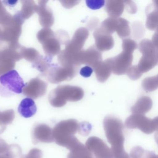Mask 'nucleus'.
<instances>
[{
    "instance_id": "nucleus-26",
    "label": "nucleus",
    "mask_w": 158,
    "mask_h": 158,
    "mask_svg": "<svg viewBox=\"0 0 158 158\" xmlns=\"http://www.w3.org/2000/svg\"><path fill=\"white\" fill-rule=\"evenodd\" d=\"M124 9L125 8L127 11L131 14H134L137 11V6L134 2L131 1H124Z\"/></svg>"
},
{
    "instance_id": "nucleus-16",
    "label": "nucleus",
    "mask_w": 158,
    "mask_h": 158,
    "mask_svg": "<svg viewBox=\"0 0 158 158\" xmlns=\"http://www.w3.org/2000/svg\"><path fill=\"white\" fill-rule=\"evenodd\" d=\"M105 10L110 17L119 18L124 10L123 1H107L105 4Z\"/></svg>"
},
{
    "instance_id": "nucleus-25",
    "label": "nucleus",
    "mask_w": 158,
    "mask_h": 158,
    "mask_svg": "<svg viewBox=\"0 0 158 158\" xmlns=\"http://www.w3.org/2000/svg\"><path fill=\"white\" fill-rule=\"evenodd\" d=\"M138 26L137 27L136 24V23L134 24L133 26V30H134V34L135 35V38L136 39V37L137 35L138 34V38H140L141 37L144 36V33H145V31H144V27H143L142 24L140 23H138Z\"/></svg>"
},
{
    "instance_id": "nucleus-23",
    "label": "nucleus",
    "mask_w": 158,
    "mask_h": 158,
    "mask_svg": "<svg viewBox=\"0 0 158 158\" xmlns=\"http://www.w3.org/2000/svg\"><path fill=\"white\" fill-rule=\"evenodd\" d=\"M126 73L129 78L132 80H136L139 79L142 75L137 65L130 66L127 70Z\"/></svg>"
},
{
    "instance_id": "nucleus-22",
    "label": "nucleus",
    "mask_w": 158,
    "mask_h": 158,
    "mask_svg": "<svg viewBox=\"0 0 158 158\" xmlns=\"http://www.w3.org/2000/svg\"><path fill=\"white\" fill-rule=\"evenodd\" d=\"M122 48L123 51L133 54L134 51L137 48V44L133 40L125 39L123 40Z\"/></svg>"
},
{
    "instance_id": "nucleus-3",
    "label": "nucleus",
    "mask_w": 158,
    "mask_h": 158,
    "mask_svg": "<svg viewBox=\"0 0 158 158\" xmlns=\"http://www.w3.org/2000/svg\"><path fill=\"white\" fill-rule=\"evenodd\" d=\"M80 123L74 119H70L61 122L57 127L59 143L70 150L77 144L79 140L75 135L79 131Z\"/></svg>"
},
{
    "instance_id": "nucleus-7",
    "label": "nucleus",
    "mask_w": 158,
    "mask_h": 158,
    "mask_svg": "<svg viewBox=\"0 0 158 158\" xmlns=\"http://www.w3.org/2000/svg\"><path fill=\"white\" fill-rule=\"evenodd\" d=\"M85 146L96 158H114L111 149L98 137H90L86 142Z\"/></svg>"
},
{
    "instance_id": "nucleus-19",
    "label": "nucleus",
    "mask_w": 158,
    "mask_h": 158,
    "mask_svg": "<svg viewBox=\"0 0 158 158\" xmlns=\"http://www.w3.org/2000/svg\"><path fill=\"white\" fill-rule=\"evenodd\" d=\"M129 156L130 158H158V155L154 152L146 150L139 146L132 148Z\"/></svg>"
},
{
    "instance_id": "nucleus-28",
    "label": "nucleus",
    "mask_w": 158,
    "mask_h": 158,
    "mask_svg": "<svg viewBox=\"0 0 158 158\" xmlns=\"http://www.w3.org/2000/svg\"><path fill=\"white\" fill-rule=\"evenodd\" d=\"M79 1H70L62 2L64 7L68 9H71L77 5L79 2Z\"/></svg>"
},
{
    "instance_id": "nucleus-9",
    "label": "nucleus",
    "mask_w": 158,
    "mask_h": 158,
    "mask_svg": "<svg viewBox=\"0 0 158 158\" xmlns=\"http://www.w3.org/2000/svg\"><path fill=\"white\" fill-rule=\"evenodd\" d=\"M89 35L88 30L81 27L76 30L73 38L66 45L65 51L73 54H76L82 50L85 42Z\"/></svg>"
},
{
    "instance_id": "nucleus-12",
    "label": "nucleus",
    "mask_w": 158,
    "mask_h": 158,
    "mask_svg": "<svg viewBox=\"0 0 158 158\" xmlns=\"http://www.w3.org/2000/svg\"><path fill=\"white\" fill-rule=\"evenodd\" d=\"M99 82L104 83L108 80L112 72V60L109 58L101 62L93 68Z\"/></svg>"
},
{
    "instance_id": "nucleus-2",
    "label": "nucleus",
    "mask_w": 158,
    "mask_h": 158,
    "mask_svg": "<svg viewBox=\"0 0 158 158\" xmlns=\"http://www.w3.org/2000/svg\"><path fill=\"white\" fill-rule=\"evenodd\" d=\"M139 50L142 57L137 65L142 74L150 71L158 63V48L153 45L151 40L144 39L139 45Z\"/></svg>"
},
{
    "instance_id": "nucleus-20",
    "label": "nucleus",
    "mask_w": 158,
    "mask_h": 158,
    "mask_svg": "<svg viewBox=\"0 0 158 158\" xmlns=\"http://www.w3.org/2000/svg\"><path fill=\"white\" fill-rule=\"evenodd\" d=\"M118 18L109 17L105 19L101 25L100 29L106 34L111 35L116 30Z\"/></svg>"
},
{
    "instance_id": "nucleus-8",
    "label": "nucleus",
    "mask_w": 158,
    "mask_h": 158,
    "mask_svg": "<svg viewBox=\"0 0 158 158\" xmlns=\"http://www.w3.org/2000/svg\"><path fill=\"white\" fill-rule=\"evenodd\" d=\"M77 58L79 65L86 64L92 69L102 61L101 52L95 46H91L86 50H82L77 54Z\"/></svg>"
},
{
    "instance_id": "nucleus-1",
    "label": "nucleus",
    "mask_w": 158,
    "mask_h": 158,
    "mask_svg": "<svg viewBox=\"0 0 158 158\" xmlns=\"http://www.w3.org/2000/svg\"><path fill=\"white\" fill-rule=\"evenodd\" d=\"M103 127L108 142L110 144L114 158H130L124 149V125L120 119L112 115L106 116Z\"/></svg>"
},
{
    "instance_id": "nucleus-4",
    "label": "nucleus",
    "mask_w": 158,
    "mask_h": 158,
    "mask_svg": "<svg viewBox=\"0 0 158 158\" xmlns=\"http://www.w3.org/2000/svg\"><path fill=\"white\" fill-rule=\"evenodd\" d=\"M125 125L128 129H138L147 135L158 131V119L148 118L142 114H132L127 117Z\"/></svg>"
},
{
    "instance_id": "nucleus-11",
    "label": "nucleus",
    "mask_w": 158,
    "mask_h": 158,
    "mask_svg": "<svg viewBox=\"0 0 158 158\" xmlns=\"http://www.w3.org/2000/svg\"><path fill=\"white\" fill-rule=\"evenodd\" d=\"M95 40V47L100 52H105L111 49L114 46V40L111 35L102 32L99 27L93 33Z\"/></svg>"
},
{
    "instance_id": "nucleus-10",
    "label": "nucleus",
    "mask_w": 158,
    "mask_h": 158,
    "mask_svg": "<svg viewBox=\"0 0 158 158\" xmlns=\"http://www.w3.org/2000/svg\"><path fill=\"white\" fill-rule=\"evenodd\" d=\"M112 60V72L117 75L126 73L127 70L132 66L133 60V54L123 51Z\"/></svg>"
},
{
    "instance_id": "nucleus-21",
    "label": "nucleus",
    "mask_w": 158,
    "mask_h": 158,
    "mask_svg": "<svg viewBox=\"0 0 158 158\" xmlns=\"http://www.w3.org/2000/svg\"><path fill=\"white\" fill-rule=\"evenodd\" d=\"M142 88L147 92H152L158 89V75L145 78L142 81Z\"/></svg>"
},
{
    "instance_id": "nucleus-14",
    "label": "nucleus",
    "mask_w": 158,
    "mask_h": 158,
    "mask_svg": "<svg viewBox=\"0 0 158 158\" xmlns=\"http://www.w3.org/2000/svg\"><path fill=\"white\" fill-rule=\"evenodd\" d=\"M158 1L154 2V3L149 5L147 8V21L146 26L149 30H157L158 25Z\"/></svg>"
},
{
    "instance_id": "nucleus-5",
    "label": "nucleus",
    "mask_w": 158,
    "mask_h": 158,
    "mask_svg": "<svg viewBox=\"0 0 158 158\" xmlns=\"http://www.w3.org/2000/svg\"><path fill=\"white\" fill-rule=\"evenodd\" d=\"M84 91L81 88L75 86L66 85L59 89L55 103L58 106H63L66 102H77L84 97Z\"/></svg>"
},
{
    "instance_id": "nucleus-17",
    "label": "nucleus",
    "mask_w": 158,
    "mask_h": 158,
    "mask_svg": "<svg viewBox=\"0 0 158 158\" xmlns=\"http://www.w3.org/2000/svg\"><path fill=\"white\" fill-rule=\"evenodd\" d=\"M67 158H94L85 146L80 141L70 149Z\"/></svg>"
},
{
    "instance_id": "nucleus-27",
    "label": "nucleus",
    "mask_w": 158,
    "mask_h": 158,
    "mask_svg": "<svg viewBox=\"0 0 158 158\" xmlns=\"http://www.w3.org/2000/svg\"><path fill=\"white\" fill-rule=\"evenodd\" d=\"M93 73V69L88 66L83 67L80 70V73L82 76L85 77H88L91 76Z\"/></svg>"
},
{
    "instance_id": "nucleus-29",
    "label": "nucleus",
    "mask_w": 158,
    "mask_h": 158,
    "mask_svg": "<svg viewBox=\"0 0 158 158\" xmlns=\"http://www.w3.org/2000/svg\"><path fill=\"white\" fill-rule=\"evenodd\" d=\"M157 37H158V34H157V32H156V33L154 34V35H153L152 41L153 45H154L156 48H158V38H157Z\"/></svg>"
},
{
    "instance_id": "nucleus-6",
    "label": "nucleus",
    "mask_w": 158,
    "mask_h": 158,
    "mask_svg": "<svg viewBox=\"0 0 158 158\" xmlns=\"http://www.w3.org/2000/svg\"><path fill=\"white\" fill-rule=\"evenodd\" d=\"M0 84L11 92L21 94L25 86L23 80L16 70H11L0 77Z\"/></svg>"
},
{
    "instance_id": "nucleus-18",
    "label": "nucleus",
    "mask_w": 158,
    "mask_h": 158,
    "mask_svg": "<svg viewBox=\"0 0 158 158\" xmlns=\"http://www.w3.org/2000/svg\"><path fill=\"white\" fill-rule=\"evenodd\" d=\"M115 31L121 38L126 39L130 36L131 29L129 22L124 18H118Z\"/></svg>"
},
{
    "instance_id": "nucleus-13",
    "label": "nucleus",
    "mask_w": 158,
    "mask_h": 158,
    "mask_svg": "<svg viewBox=\"0 0 158 158\" xmlns=\"http://www.w3.org/2000/svg\"><path fill=\"white\" fill-rule=\"evenodd\" d=\"M152 105L153 102L150 98L147 96L141 97L131 108L132 114L145 115L151 110Z\"/></svg>"
},
{
    "instance_id": "nucleus-15",
    "label": "nucleus",
    "mask_w": 158,
    "mask_h": 158,
    "mask_svg": "<svg viewBox=\"0 0 158 158\" xmlns=\"http://www.w3.org/2000/svg\"><path fill=\"white\" fill-rule=\"evenodd\" d=\"M37 108L34 100L25 98L21 101L18 107V112L25 118H30L35 114Z\"/></svg>"
},
{
    "instance_id": "nucleus-24",
    "label": "nucleus",
    "mask_w": 158,
    "mask_h": 158,
    "mask_svg": "<svg viewBox=\"0 0 158 158\" xmlns=\"http://www.w3.org/2000/svg\"><path fill=\"white\" fill-rule=\"evenodd\" d=\"M86 2L89 8L92 10H98L104 6L105 2L102 0H88Z\"/></svg>"
}]
</instances>
